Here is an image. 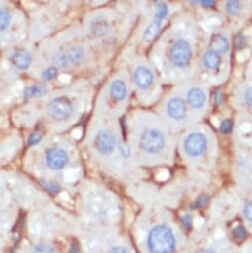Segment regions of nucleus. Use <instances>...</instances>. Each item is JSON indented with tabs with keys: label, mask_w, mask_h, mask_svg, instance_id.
Masks as SVG:
<instances>
[{
	"label": "nucleus",
	"mask_w": 252,
	"mask_h": 253,
	"mask_svg": "<svg viewBox=\"0 0 252 253\" xmlns=\"http://www.w3.org/2000/svg\"><path fill=\"white\" fill-rule=\"evenodd\" d=\"M193 55L194 49L188 38L179 36L170 42L167 57L176 70L187 69L192 62Z\"/></svg>",
	"instance_id": "obj_1"
},
{
	"label": "nucleus",
	"mask_w": 252,
	"mask_h": 253,
	"mask_svg": "<svg viewBox=\"0 0 252 253\" xmlns=\"http://www.w3.org/2000/svg\"><path fill=\"white\" fill-rule=\"evenodd\" d=\"M151 253H171L176 246V238L172 229L166 225L154 226L147 238Z\"/></svg>",
	"instance_id": "obj_2"
},
{
	"label": "nucleus",
	"mask_w": 252,
	"mask_h": 253,
	"mask_svg": "<svg viewBox=\"0 0 252 253\" xmlns=\"http://www.w3.org/2000/svg\"><path fill=\"white\" fill-rule=\"evenodd\" d=\"M139 146L149 155H158L167 147V137L160 129L149 128L140 136Z\"/></svg>",
	"instance_id": "obj_3"
},
{
	"label": "nucleus",
	"mask_w": 252,
	"mask_h": 253,
	"mask_svg": "<svg viewBox=\"0 0 252 253\" xmlns=\"http://www.w3.org/2000/svg\"><path fill=\"white\" fill-rule=\"evenodd\" d=\"M209 141L203 132L195 131L186 136L183 141V150L187 157L191 159H198L205 155L208 150Z\"/></svg>",
	"instance_id": "obj_4"
},
{
	"label": "nucleus",
	"mask_w": 252,
	"mask_h": 253,
	"mask_svg": "<svg viewBox=\"0 0 252 253\" xmlns=\"http://www.w3.org/2000/svg\"><path fill=\"white\" fill-rule=\"evenodd\" d=\"M189 109L190 108L185 99L178 94L171 96L167 100L165 106L166 116L176 124H182L187 120L189 116Z\"/></svg>",
	"instance_id": "obj_5"
},
{
	"label": "nucleus",
	"mask_w": 252,
	"mask_h": 253,
	"mask_svg": "<svg viewBox=\"0 0 252 253\" xmlns=\"http://www.w3.org/2000/svg\"><path fill=\"white\" fill-rule=\"evenodd\" d=\"M169 9L168 6L163 2H157L155 6V15L153 21L146 27L143 33V38L147 42L153 41L159 34L163 21L168 17Z\"/></svg>",
	"instance_id": "obj_6"
},
{
	"label": "nucleus",
	"mask_w": 252,
	"mask_h": 253,
	"mask_svg": "<svg viewBox=\"0 0 252 253\" xmlns=\"http://www.w3.org/2000/svg\"><path fill=\"white\" fill-rule=\"evenodd\" d=\"M73 112L74 106L66 97H57L49 104V113L55 120H66L72 116Z\"/></svg>",
	"instance_id": "obj_7"
},
{
	"label": "nucleus",
	"mask_w": 252,
	"mask_h": 253,
	"mask_svg": "<svg viewBox=\"0 0 252 253\" xmlns=\"http://www.w3.org/2000/svg\"><path fill=\"white\" fill-rule=\"evenodd\" d=\"M116 143L117 141L114 134L107 129H102L95 135L93 146L99 154L109 155L114 151Z\"/></svg>",
	"instance_id": "obj_8"
},
{
	"label": "nucleus",
	"mask_w": 252,
	"mask_h": 253,
	"mask_svg": "<svg viewBox=\"0 0 252 253\" xmlns=\"http://www.w3.org/2000/svg\"><path fill=\"white\" fill-rule=\"evenodd\" d=\"M186 102L192 109L202 111L207 104V94L201 86L192 85L186 91Z\"/></svg>",
	"instance_id": "obj_9"
},
{
	"label": "nucleus",
	"mask_w": 252,
	"mask_h": 253,
	"mask_svg": "<svg viewBox=\"0 0 252 253\" xmlns=\"http://www.w3.org/2000/svg\"><path fill=\"white\" fill-rule=\"evenodd\" d=\"M46 161L50 169L57 171L63 169L67 165L69 156L67 152L61 148H52L47 153Z\"/></svg>",
	"instance_id": "obj_10"
},
{
	"label": "nucleus",
	"mask_w": 252,
	"mask_h": 253,
	"mask_svg": "<svg viewBox=\"0 0 252 253\" xmlns=\"http://www.w3.org/2000/svg\"><path fill=\"white\" fill-rule=\"evenodd\" d=\"M133 79H134L135 84L140 89L150 88L153 85L154 81H155L152 71L145 66H140L135 70Z\"/></svg>",
	"instance_id": "obj_11"
},
{
	"label": "nucleus",
	"mask_w": 252,
	"mask_h": 253,
	"mask_svg": "<svg viewBox=\"0 0 252 253\" xmlns=\"http://www.w3.org/2000/svg\"><path fill=\"white\" fill-rule=\"evenodd\" d=\"M222 56L224 55L213 50L212 48H210L209 50H207L202 57V64L204 69L208 72H212V73L219 70L221 66Z\"/></svg>",
	"instance_id": "obj_12"
},
{
	"label": "nucleus",
	"mask_w": 252,
	"mask_h": 253,
	"mask_svg": "<svg viewBox=\"0 0 252 253\" xmlns=\"http://www.w3.org/2000/svg\"><path fill=\"white\" fill-rule=\"evenodd\" d=\"M110 95L116 101L124 100L127 96V87L122 80H114L110 84Z\"/></svg>",
	"instance_id": "obj_13"
},
{
	"label": "nucleus",
	"mask_w": 252,
	"mask_h": 253,
	"mask_svg": "<svg viewBox=\"0 0 252 253\" xmlns=\"http://www.w3.org/2000/svg\"><path fill=\"white\" fill-rule=\"evenodd\" d=\"M11 61L13 65L19 70H26L31 64V56L28 52L18 51L13 54Z\"/></svg>",
	"instance_id": "obj_14"
},
{
	"label": "nucleus",
	"mask_w": 252,
	"mask_h": 253,
	"mask_svg": "<svg viewBox=\"0 0 252 253\" xmlns=\"http://www.w3.org/2000/svg\"><path fill=\"white\" fill-rule=\"evenodd\" d=\"M210 46V48H212L213 50L219 52L222 55H225L228 53L230 45L228 39L225 36L221 34H216L215 36H213Z\"/></svg>",
	"instance_id": "obj_15"
},
{
	"label": "nucleus",
	"mask_w": 252,
	"mask_h": 253,
	"mask_svg": "<svg viewBox=\"0 0 252 253\" xmlns=\"http://www.w3.org/2000/svg\"><path fill=\"white\" fill-rule=\"evenodd\" d=\"M108 23L102 18L94 19L90 24V30L95 35H103L108 31Z\"/></svg>",
	"instance_id": "obj_16"
},
{
	"label": "nucleus",
	"mask_w": 252,
	"mask_h": 253,
	"mask_svg": "<svg viewBox=\"0 0 252 253\" xmlns=\"http://www.w3.org/2000/svg\"><path fill=\"white\" fill-rule=\"evenodd\" d=\"M84 57V52L81 47H73L69 50L67 54V58L70 64L78 65Z\"/></svg>",
	"instance_id": "obj_17"
},
{
	"label": "nucleus",
	"mask_w": 252,
	"mask_h": 253,
	"mask_svg": "<svg viewBox=\"0 0 252 253\" xmlns=\"http://www.w3.org/2000/svg\"><path fill=\"white\" fill-rule=\"evenodd\" d=\"M45 87L41 86V85H32L26 88L25 93H24V97L26 100L34 97V96H41L44 94L45 92Z\"/></svg>",
	"instance_id": "obj_18"
},
{
	"label": "nucleus",
	"mask_w": 252,
	"mask_h": 253,
	"mask_svg": "<svg viewBox=\"0 0 252 253\" xmlns=\"http://www.w3.org/2000/svg\"><path fill=\"white\" fill-rule=\"evenodd\" d=\"M11 22L9 12L3 8H0V31H4L8 28Z\"/></svg>",
	"instance_id": "obj_19"
},
{
	"label": "nucleus",
	"mask_w": 252,
	"mask_h": 253,
	"mask_svg": "<svg viewBox=\"0 0 252 253\" xmlns=\"http://www.w3.org/2000/svg\"><path fill=\"white\" fill-rule=\"evenodd\" d=\"M225 10L227 14L237 15L241 11V4L239 1H227L225 4Z\"/></svg>",
	"instance_id": "obj_20"
},
{
	"label": "nucleus",
	"mask_w": 252,
	"mask_h": 253,
	"mask_svg": "<svg viewBox=\"0 0 252 253\" xmlns=\"http://www.w3.org/2000/svg\"><path fill=\"white\" fill-rule=\"evenodd\" d=\"M53 63L56 66V68H66L70 64L67 55L62 53H58L53 57Z\"/></svg>",
	"instance_id": "obj_21"
},
{
	"label": "nucleus",
	"mask_w": 252,
	"mask_h": 253,
	"mask_svg": "<svg viewBox=\"0 0 252 253\" xmlns=\"http://www.w3.org/2000/svg\"><path fill=\"white\" fill-rule=\"evenodd\" d=\"M243 101L246 105V107L250 110H252V84L246 85L244 91H243Z\"/></svg>",
	"instance_id": "obj_22"
},
{
	"label": "nucleus",
	"mask_w": 252,
	"mask_h": 253,
	"mask_svg": "<svg viewBox=\"0 0 252 253\" xmlns=\"http://www.w3.org/2000/svg\"><path fill=\"white\" fill-rule=\"evenodd\" d=\"M32 253H57L56 250L48 244H38L32 251Z\"/></svg>",
	"instance_id": "obj_23"
},
{
	"label": "nucleus",
	"mask_w": 252,
	"mask_h": 253,
	"mask_svg": "<svg viewBox=\"0 0 252 253\" xmlns=\"http://www.w3.org/2000/svg\"><path fill=\"white\" fill-rule=\"evenodd\" d=\"M57 74H58L57 68H56V67H52V68L46 70V71L42 74V78H43V80H45V81H51V80H53V79L57 76Z\"/></svg>",
	"instance_id": "obj_24"
},
{
	"label": "nucleus",
	"mask_w": 252,
	"mask_h": 253,
	"mask_svg": "<svg viewBox=\"0 0 252 253\" xmlns=\"http://www.w3.org/2000/svg\"><path fill=\"white\" fill-rule=\"evenodd\" d=\"M243 214H244V217L248 220V221H251L252 222V201L251 202H248L245 207H244V210H243Z\"/></svg>",
	"instance_id": "obj_25"
},
{
	"label": "nucleus",
	"mask_w": 252,
	"mask_h": 253,
	"mask_svg": "<svg viewBox=\"0 0 252 253\" xmlns=\"http://www.w3.org/2000/svg\"><path fill=\"white\" fill-rule=\"evenodd\" d=\"M40 184H41V185H42L46 190H48V191H50V192H52V193L57 194V193L60 191V187H59V186H57V185H55V184H53V183L40 182Z\"/></svg>",
	"instance_id": "obj_26"
},
{
	"label": "nucleus",
	"mask_w": 252,
	"mask_h": 253,
	"mask_svg": "<svg viewBox=\"0 0 252 253\" xmlns=\"http://www.w3.org/2000/svg\"><path fill=\"white\" fill-rule=\"evenodd\" d=\"M233 235H234V236L236 237V239H238V240L243 239L244 236H245V231H244L243 227H242V226H237V227H235V228L233 229Z\"/></svg>",
	"instance_id": "obj_27"
},
{
	"label": "nucleus",
	"mask_w": 252,
	"mask_h": 253,
	"mask_svg": "<svg viewBox=\"0 0 252 253\" xmlns=\"http://www.w3.org/2000/svg\"><path fill=\"white\" fill-rule=\"evenodd\" d=\"M41 140V135L39 133H33L29 136V139H28V144L30 146L32 145H36L37 143H39Z\"/></svg>",
	"instance_id": "obj_28"
},
{
	"label": "nucleus",
	"mask_w": 252,
	"mask_h": 253,
	"mask_svg": "<svg viewBox=\"0 0 252 253\" xmlns=\"http://www.w3.org/2000/svg\"><path fill=\"white\" fill-rule=\"evenodd\" d=\"M231 130V121L224 120L220 125V131L222 133H228Z\"/></svg>",
	"instance_id": "obj_29"
},
{
	"label": "nucleus",
	"mask_w": 252,
	"mask_h": 253,
	"mask_svg": "<svg viewBox=\"0 0 252 253\" xmlns=\"http://www.w3.org/2000/svg\"><path fill=\"white\" fill-rule=\"evenodd\" d=\"M108 253H131L128 249H126L125 247H114L112 248Z\"/></svg>",
	"instance_id": "obj_30"
},
{
	"label": "nucleus",
	"mask_w": 252,
	"mask_h": 253,
	"mask_svg": "<svg viewBox=\"0 0 252 253\" xmlns=\"http://www.w3.org/2000/svg\"><path fill=\"white\" fill-rule=\"evenodd\" d=\"M183 223L185 224V226L189 227L191 226V223H192V217L190 215H185L183 217Z\"/></svg>",
	"instance_id": "obj_31"
},
{
	"label": "nucleus",
	"mask_w": 252,
	"mask_h": 253,
	"mask_svg": "<svg viewBox=\"0 0 252 253\" xmlns=\"http://www.w3.org/2000/svg\"><path fill=\"white\" fill-rule=\"evenodd\" d=\"M70 253H80V247L77 243H73L70 247Z\"/></svg>",
	"instance_id": "obj_32"
},
{
	"label": "nucleus",
	"mask_w": 252,
	"mask_h": 253,
	"mask_svg": "<svg viewBox=\"0 0 252 253\" xmlns=\"http://www.w3.org/2000/svg\"><path fill=\"white\" fill-rule=\"evenodd\" d=\"M200 3H201L204 7H212V6L215 4L214 1H201Z\"/></svg>",
	"instance_id": "obj_33"
},
{
	"label": "nucleus",
	"mask_w": 252,
	"mask_h": 253,
	"mask_svg": "<svg viewBox=\"0 0 252 253\" xmlns=\"http://www.w3.org/2000/svg\"><path fill=\"white\" fill-rule=\"evenodd\" d=\"M207 200H208V197H205V196H203V197H201L200 199H199V201L197 202V206H203V205H205L206 203H207Z\"/></svg>",
	"instance_id": "obj_34"
},
{
	"label": "nucleus",
	"mask_w": 252,
	"mask_h": 253,
	"mask_svg": "<svg viewBox=\"0 0 252 253\" xmlns=\"http://www.w3.org/2000/svg\"><path fill=\"white\" fill-rule=\"evenodd\" d=\"M214 99H215V101L217 103H220L222 101V95H221V93L219 91H216L214 93Z\"/></svg>",
	"instance_id": "obj_35"
},
{
	"label": "nucleus",
	"mask_w": 252,
	"mask_h": 253,
	"mask_svg": "<svg viewBox=\"0 0 252 253\" xmlns=\"http://www.w3.org/2000/svg\"><path fill=\"white\" fill-rule=\"evenodd\" d=\"M200 253H214V252L211 251V250H205V251H202V252H200Z\"/></svg>",
	"instance_id": "obj_36"
}]
</instances>
